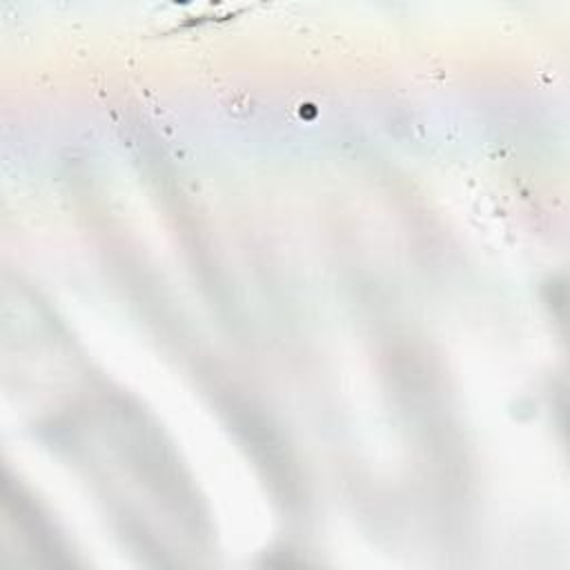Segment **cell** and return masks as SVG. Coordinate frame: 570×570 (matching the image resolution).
<instances>
[{"instance_id":"obj_2","label":"cell","mask_w":570,"mask_h":570,"mask_svg":"<svg viewBox=\"0 0 570 570\" xmlns=\"http://www.w3.org/2000/svg\"><path fill=\"white\" fill-rule=\"evenodd\" d=\"M232 430L249 452L254 465L269 483L274 497L287 508L301 503V476L289 448L269 419L245 401L232 399L225 410Z\"/></svg>"},{"instance_id":"obj_3","label":"cell","mask_w":570,"mask_h":570,"mask_svg":"<svg viewBox=\"0 0 570 570\" xmlns=\"http://www.w3.org/2000/svg\"><path fill=\"white\" fill-rule=\"evenodd\" d=\"M4 501H7V508L11 510L16 523L20 525V530L24 532V537L29 539V543L36 552L47 557L49 563H69V559L65 557V548H62L60 539L56 537V532L51 530L47 517L22 492L20 485L16 488L9 481H4Z\"/></svg>"},{"instance_id":"obj_1","label":"cell","mask_w":570,"mask_h":570,"mask_svg":"<svg viewBox=\"0 0 570 570\" xmlns=\"http://www.w3.org/2000/svg\"><path fill=\"white\" fill-rule=\"evenodd\" d=\"M109 428L114 432L116 450L134 476L180 519V523L196 537L207 528L205 512L196 497L189 476L183 472L174 450L165 443L163 432L136 407L125 401H114L107 407Z\"/></svg>"}]
</instances>
